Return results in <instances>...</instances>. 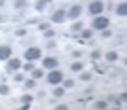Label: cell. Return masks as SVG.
<instances>
[{"label": "cell", "mask_w": 127, "mask_h": 110, "mask_svg": "<svg viewBox=\"0 0 127 110\" xmlns=\"http://www.w3.org/2000/svg\"><path fill=\"white\" fill-rule=\"evenodd\" d=\"M91 28H93V30H106V28H110V19L104 17V15H95Z\"/></svg>", "instance_id": "cell-1"}, {"label": "cell", "mask_w": 127, "mask_h": 110, "mask_svg": "<svg viewBox=\"0 0 127 110\" xmlns=\"http://www.w3.org/2000/svg\"><path fill=\"white\" fill-rule=\"evenodd\" d=\"M62 81H64V72L59 68H53L49 74H47V82H49V85H59Z\"/></svg>", "instance_id": "cell-2"}, {"label": "cell", "mask_w": 127, "mask_h": 110, "mask_svg": "<svg viewBox=\"0 0 127 110\" xmlns=\"http://www.w3.org/2000/svg\"><path fill=\"white\" fill-rule=\"evenodd\" d=\"M40 55H42V49H40V47H28V49H26V59H28V61H36Z\"/></svg>", "instance_id": "cell-3"}, {"label": "cell", "mask_w": 127, "mask_h": 110, "mask_svg": "<svg viewBox=\"0 0 127 110\" xmlns=\"http://www.w3.org/2000/svg\"><path fill=\"white\" fill-rule=\"evenodd\" d=\"M83 15V6L81 4H72L68 11H66V19H78Z\"/></svg>", "instance_id": "cell-4"}, {"label": "cell", "mask_w": 127, "mask_h": 110, "mask_svg": "<svg viewBox=\"0 0 127 110\" xmlns=\"http://www.w3.org/2000/svg\"><path fill=\"white\" fill-rule=\"evenodd\" d=\"M19 68H21V59H17V57L11 55L9 59H6V72H17Z\"/></svg>", "instance_id": "cell-5"}, {"label": "cell", "mask_w": 127, "mask_h": 110, "mask_svg": "<svg viewBox=\"0 0 127 110\" xmlns=\"http://www.w3.org/2000/svg\"><path fill=\"white\" fill-rule=\"evenodd\" d=\"M102 11H104V4H102L100 0H91L89 2V13L93 15V17L95 15H102Z\"/></svg>", "instance_id": "cell-6"}, {"label": "cell", "mask_w": 127, "mask_h": 110, "mask_svg": "<svg viewBox=\"0 0 127 110\" xmlns=\"http://www.w3.org/2000/svg\"><path fill=\"white\" fill-rule=\"evenodd\" d=\"M11 55H13V47H9V45H0V59L6 61Z\"/></svg>", "instance_id": "cell-7"}, {"label": "cell", "mask_w": 127, "mask_h": 110, "mask_svg": "<svg viewBox=\"0 0 127 110\" xmlns=\"http://www.w3.org/2000/svg\"><path fill=\"white\" fill-rule=\"evenodd\" d=\"M51 21H53V23H64V21H66V11H64V9L55 11L53 17H51Z\"/></svg>", "instance_id": "cell-8"}, {"label": "cell", "mask_w": 127, "mask_h": 110, "mask_svg": "<svg viewBox=\"0 0 127 110\" xmlns=\"http://www.w3.org/2000/svg\"><path fill=\"white\" fill-rule=\"evenodd\" d=\"M57 64H59V61L55 59V57H45V59H42V68H47V70L57 68Z\"/></svg>", "instance_id": "cell-9"}, {"label": "cell", "mask_w": 127, "mask_h": 110, "mask_svg": "<svg viewBox=\"0 0 127 110\" xmlns=\"http://www.w3.org/2000/svg\"><path fill=\"white\" fill-rule=\"evenodd\" d=\"M117 15H119V17H125V15H127V2H125V0H121V2L117 4Z\"/></svg>", "instance_id": "cell-10"}, {"label": "cell", "mask_w": 127, "mask_h": 110, "mask_svg": "<svg viewBox=\"0 0 127 110\" xmlns=\"http://www.w3.org/2000/svg\"><path fill=\"white\" fill-rule=\"evenodd\" d=\"M53 87H55V89H53V95H55V97H64V93H66V89L62 87V82H59V85H53Z\"/></svg>", "instance_id": "cell-11"}, {"label": "cell", "mask_w": 127, "mask_h": 110, "mask_svg": "<svg viewBox=\"0 0 127 110\" xmlns=\"http://www.w3.org/2000/svg\"><path fill=\"white\" fill-rule=\"evenodd\" d=\"M117 59H119L117 51H108V53H106V61H108V64H112V61H117Z\"/></svg>", "instance_id": "cell-12"}, {"label": "cell", "mask_w": 127, "mask_h": 110, "mask_svg": "<svg viewBox=\"0 0 127 110\" xmlns=\"http://www.w3.org/2000/svg\"><path fill=\"white\" fill-rule=\"evenodd\" d=\"M23 85H26V89H34L36 87V78H23Z\"/></svg>", "instance_id": "cell-13"}, {"label": "cell", "mask_w": 127, "mask_h": 110, "mask_svg": "<svg viewBox=\"0 0 127 110\" xmlns=\"http://www.w3.org/2000/svg\"><path fill=\"white\" fill-rule=\"evenodd\" d=\"M47 4H49V0H38L36 4H34V9H36V11H45Z\"/></svg>", "instance_id": "cell-14"}, {"label": "cell", "mask_w": 127, "mask_h": 110, "mask_svg": "<svg viewBox=\"0 0 127 110\" xmlns=\"http://www.w3.org/2000/svg\"><path fill=\"white\" fill-rule=\"evenodd\" d=\"M70 30H72L74 34H78V32H81V30H83V23H81V21H76V19H74V23H72V28H70Z\"/></svg>", "instance_id": "cell-15"}, {"label": "cell", "mask_w": 127, "mask_h": 110, "mask_svg": "<svg viewBox=\"0 0 127 110\" xmlns=\"http://www.w3.org/2000/svg\"><path fill=\"white\" fill-rule=\"evenodd\" d=\"M70 70L72 72H83V64L81 61H74V64H70Z\"/></svg>", "instance_id": "cell-16"}, {"label": "cell", "mask_w": 127, "mask_h": 110, "mask_svg": "<svg viewBox=\"0 0 127 110\" xmlns=\"http://www.w3.org/2000/svg\"><path fill=\"white\" fill-rule=\"evenodd\" d=\"M78 34H81L83 38H91V36H93V28H91V30H85V28H83V30H81Z\"/></svg>", "instance_id": "cell-17"}, {"label": "cell", "mask_w": 127, "mask_h": 110, "mask_svg": "<svg viewBox=\"0 0 127 110\" xmlns=\"http://www.w3.org/2000/svg\"><path fill=\"white\" fill-rule=\"evenodd\" d=\"M42 76H45V72H42L40 68H34V70H32V78H42Z\"/></svg>", "instance_id": "cell-18"}, {"label": "cell", "mask_w": 127, "mask_h": 110, "mask_svg": "<svg viewBox=\"0 0 127 110\" xmlns=\"http://www.w3.org/2000/svg\"><path fill=\"white\" fill-rule=\"evenodd\" d=\"M30 104H32V95H28V93H26V95L21 97V106H30Z\"/></svg>", "instance_id": "cell-19"}, {"label": "cell", "mask_w": 127, "mask_h": 110, "mask_svg": "<svg viewBox=\"0 0 127 110\" xmlns=\"http://www.w3.org/2000/svg\"><path fill=\"white\" fill-rule=\"evenodd\" d=\"M42 34H45V38H53V36H55V30L47 28V30H42Z\"/></svg>", "instance_id": "cell-20"}, {"label": "cell", "mask_w": 127, "mask_h": 110, "mask_svg": "<svg viewBox=\"0 0 127 110\" xmlns=\"http://www.w3.org/2000/svg\"><path fill=\"white\" fill-rule=\"evenodd\" d=\"M9 93H11L9 85H0V95H9Z\"/></svg>", "instance_id": "cell-21"}, {"label": "cell", "mask_w": 127, "mask_h": 110, "mask_svg": "<svg viewBox=\"0 0 127 110\" xmlns=\"http://www.w3.org/2000/svg\"><path fill=\"white\" fill-rule=\"evenodd\" d=\"M106 106H108V102L100 100V102H95V104H93V108H106Z\"/></svg>", "instance_id": "cell-22"}, {"label": "cell", "mask_w": 127, "mask_h": 110, "mask_svg": "<svg viewBox=\"0 0 127 110\" xmlns=\"http://www.w3.org/2000/svg\"><path fill=\"white\" fill-rule=\"evenodd\" d=\"M23 66V70H26V72H32V70H34V64H32V61H28V64H21Z\"/></svg>", "instance_id": "cell-23"}, {"label": "cell", "mask_w": 127, "mask_h": 110, "mask_svg": "<svg viewBox=\"0 0 127 110\" xmlns=\"http://www.w3.org/2000/svg\"><path fill=\"white\" fill-rule=\"evenodd\" d=\"M81 81L89 82V81H91V74H89V72H83V74H81Z\"/></svg>", "instance_id": "cell-24"}, {"label": "cell", "mask_w": 127, "mask_h": 110, "mask_svg": "<svg viewBox=\"0 0 127 110\" xmlns=\"http://www.w3.org/2000/svg\"><path fill=\"white\" fill-rule=\"evenodd\" d=\"M26 4H28L26 0H15V6H17V9H23Z\"/></svg>", "instance_id": "cell-25"}, {"label": "cell", "mask_w": 127, "mask_h": 110, "mask_svg": "<svg viewBox=\"0 0 127 110\" xmlns=\"http://www.w3.org/2000/svg\"><path fill=\"white\" fill-rule=\"evenodd\" d=\"M102 36H104V38H110V36H112V30H108V28L102 30Z\"/></svg>", "instance_id": "cell-26"}, {"label": "cell", "mask_w": 127, "mask_h": 110, "mask_svg": "<svg viewBox=\"0 0 127 110\" xmlns=\"http://www.w3.org/2000/svg\"><path fill=\"white\" fill-rule=\"evenodd\" d=\"M47 49H57V45H55L53 38H49V42H47Z\"/></svg>", "instance_id": "cell-27"}, {"label": "cell", "mask_w": 127, "mask_h": 110, "mask_svg": "<svg viewBox=\"0 0 127 110\" xmlns=\"http://www.w3.org/2000/svg\"><path fill=\"white\" fill-rule=\"evenodd\" d=\"M26 32H28L26 28H19V30H15V34H17V36H26Z\"/></svg>", "instance_id": "cell-28"}, {"label": "cell", "mask_w": 127, "mask_h": 110, "mask_svg": "<svg viewBox=\"0 0 127 110\" xmlns=\"http://www.w3.org/2000/svg\"><path fill=\"white\" fill-rule=\"evenodd\" d=\"M100 55H102V53H100V51H97V49H95L93 53H91V59H100Z\"/></svg>", "instance_id": "cell-29"}, {"label": "cell", "mask_w": 127, "mask_h": 110, "mask_svg": "<svg viewBox=\"0 0 127 110\" xmlns=\"http://www.w3.org/2000/svg\"><path fill=\"white\" fill-rule=\"evenodd\" d=\"M15 81H17V82H23V74H15Z\"/></svg>", "instance_id": "cell-30"}, {"label": "cell", "mask_w": 127, "mask_h": 110, "mask_svg": "<svg viewBox=\"0 0 127 110\" xmlns=\"http://www.w3.org/2000/svg\"><path fill=\"white\" fill-rule=\"evenodd\" d=\"M2 4H4V0H0V6H2Z\"/></svg>", "instance_id": "cell-31"}, {"label": "cell", "mask_w": 127, "mask_h": 110, "mask_svg": "<svg viewBox=\"0 0 127 110\" xmlns=\"http://www.w3.org/2000/svg\"><path fill=\"white\" fill-rule=\"evenodd\" d=\"M2 19H4V17H2V15H0V21H2Z\"/></svg>", "instance_id": "cell-32"}]
</instances>
